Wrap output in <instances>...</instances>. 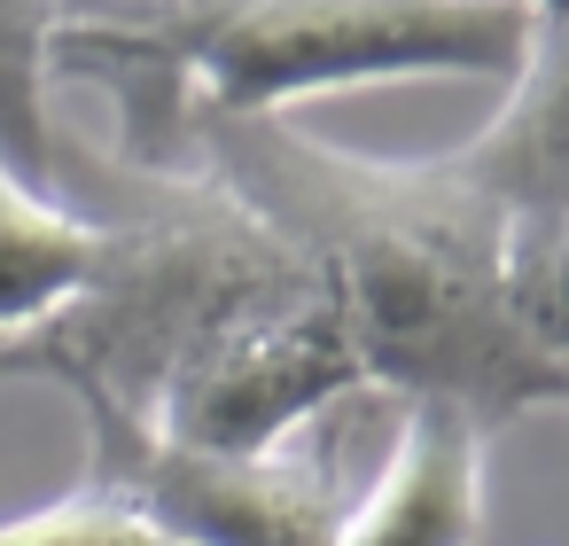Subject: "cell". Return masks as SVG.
Returning a JSON list of instances; mask_svg holds the SVG:
<instances>
[{
  "label": "cell",
  "instance_id": "cell-1",
  "mask_svg": "<svg viewBox=\"0 0 569 546\" xmlns=\"http://www.w3.org/2000/svg\"><path fill=\"white\" fill-rule=\"evenodd\" d=\"M188 172L305 258L375 390L452 398L483 429L538 414V359L507 320V219L437 157H359L297 118H203Z\"/></svg>",
  "mask_w": 569,
  "mask_h": 546
},
{
  "label": "cell",
  "instance_id": "cell-2",
  "mask_svg": "<svg viewBox=\"0 0 569 546\" xmlns=\"http://www.w3.org/2000/svg\"><path fill=\"white\" fill-rule=\"evenodd\" d=\"M530 40V0H180L63 17L56 71L110 95L118 157L141 180H180L203 118H289L312 95L382 79L507 87Z\"/></svg>",
  "mask_w": 569,
  "mask_h": 546
},
{
  "label": "cell",
  "instance_id": "cell-3",
  "mask_svg": "<svg viewBox=\"0 0 569 546\" xmlns=\"http://www.w3.org/2000/svg\"><path fill=\"white\" fill-rule=\"evenodd\" d=\"M149 188H157V211L110 227V258L94 289L32 344L0 351V383L17 375L94 383L133 414H149L164 383L227 328L320 289L305 258L211 172H180Z\"/></svg>",
  "mask_w": 569,
  "mask_h": 546
},
{
  "label": "cell",
  "instance_id": "cell-4",
  "mask_svg": "<svg viewBox=\"0 0 569 546\" xmlns=\"http://www.w3.org/2000/svg\"><path fill=\"white\" fill-rule=\"evenodd\" d=\"M87 414V484L133 507L172 546H336V476L273 453V460H227L203 445L164 437L149 414L94 383H63Z\"/></svg>",
  "mask_w": 569,
  "mask_h": 546
},
{
  "label": "cell",
  "instance_id": "cell-5",
  "mask_svg": "<svg viewBox=\"0 0 569 546\" xmlns=\"http://www.w3.org/2000/svg\"><path fill=\"white\" fill-rule=\"evenodd\" d=\"M367 359L351 351L336 305L320 289L227 328L211 351H196L164 398L149 406V421L180 445L227 453V460H273L289 453L297 429H312L328 406L367 398Z\"/></svg>",
  "mask_w": 569,
  "mask_h": 546
},
{
  "label": "cell",
  "instance_id": "cell-6",
  "mask_svg": "<svg viewBox=\"0 0 569 546\" xmlns=\"http://www.w3.org/2000/svg\"><path fill=\"white\" fill-rule=\"evenodd\" d=\"M483 445L491 429L452 398H398L390 445L359 499L336 515V546H476L483 538Z\"/></svg>",
  "mask_w": 569,
  "mask_h": 546
},
{
  "label": "cell",
  "instance_id": "cell-7",
  "mask_svg": "<svg viewBox=\"0 0 569 546\" xmlns=\"http://www.w3.org/2000/svg\"><path fill=\"white\" fill-rule=\"evenodd\" d=\"M437 165L460 188H476L507 219V235L569 227V17L538 24L499 110Z\"/></svg>",
  "mask_w": 569,
  "mask_h": 546
},
{
  "label": "cell",
  "instance_id": "cell-8",
  "mask_svg": "<svg viewBox=\"0 0 569 546\" xmlns=\"http://www.w3.org/2000/svg\"><path fill=\"white\" fill-rule=\"evenodd\" d=\"M102 258H110V219H87L0 165V351L56 328L94 289Z\"/></svg>",
  "mask_w": 569,
  "mask_h": 546
},
{
  "label": "cell",
  "instance_id": "cell-9",
  "mask_svg": "<svg viewBox=\"0 0 569 546\" xmlns=\"http://www.w3.org/2000/svg\"><path fill=\"white\" fill-rule=\"evenodd\" d=\"M56 32H63V0H0V165L48 196H63L56 118H48Z\"/></svg>",
  "mask_w": 569,
  "mask_h": 546
},
{
  "label": "cell",
  "instance_id": "cell-10",
  "mask_svg": "<svg viewBox=\"0 0 569 546\" xmlns=\"http://www.w3.org/2000/svg\"><path fill=\"white\" fill-rule=\"evenodd\" d=\"M507 320L538 367H569V227L507 235Z\"/></svg>",
  "mask_w": 569,
  "mask_h": 546
},
{
  "label": "cell",
  "instance_id": "cell-11",
  "mask_svg": "<svg viewBox=\"0 0 569 546\" xmlns=\"http://www.w3.org/2000/svg\"><path fill=\"white\" fill-rule=\"evenodd\" d=\"M0 546H172V538H157V530H149L133 507H118L110 492L71 484L63 499L9 515V523H0Z\"/></svg>",
  "mask_w": 569,
  "mask_h": 546
},
{
  "label": "cell",
  "instance_id": "cell-12",
  "mask_svg": "<svg viewBox=\"0 0 569 546\" xmlns=\"http://www.w3.org/2000/svg\"><path fill=\"white\" fill-rule=\"evenodd\" d=\"M126 9H180V0H63V17H126Z\"/></svg>",
  "mask_w": 569,
  "mask_h": 546
},
{
  "label": "cell",
  "instance_id": "cell-13",
  "mask_svg": "<svg viewBox=\"0 0 569 546\" xmlns=\"http://www.w3.org/2000/svg\"><path fill=\"white\" fill-rule=\"evenodd\" d=\"M538 406H561L569 414V367H538Z\"/></svg>",
  "mask_w": 569,
  "mask_h": 546
},
{
  "label": "cell",
  "instance_id": "cell-14",
  "mask_svg": "<svg viewBox=\"0 0 569 546\" xmlns=\"http://www.w3.org/2000/svg\"><path fill=\"white\" fill-rule=\"evenodd\" d=\"M538 9V24H553V17H569V0H530Z\"/></svg>",
  "mask_w": 569,
  "mask_h": 546
}]
</instances>
